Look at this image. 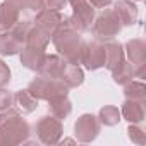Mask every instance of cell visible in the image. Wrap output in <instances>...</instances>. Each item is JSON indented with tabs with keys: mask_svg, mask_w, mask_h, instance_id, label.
I'll use <instances>...</instances> for the list:
<instances>
[{
	"mask_svg": "<svg viewBox=\"0 0 146 146\" xmlns=\"http://www.w3.org/2000/svg\"><path fill=\"white\" fill-rule=\"evenodd\" d=\"M24 46V41L21 38H17L11 29L0 33V55L2 57H11L21 52V48Z\"/></svg>",
	"mask_w": 146,
	"mask_h": 146,
	"instance_id": "2e32d148",
	"label": "cell"
},
{
	"mask_svg": "<svg viewBox=\"0 0 146 146\" xmlns=\"http://www.w3.org/2000/svg\"><path fill=\"white\" fill-rule=\"evenodd\" d=\"M98 120L102 125H107V127H113L117 125L120 120H122V115H120V110L113 105H105L100 108L98 112Z\"/></svg>",
	"mask_w": 146,
	"mask_h": 146,
	"instance_id": "603a6c76",
	"label": "cell"
},
{
	"mask_svg": "<svg viewBox=\"0 0 146 146\" xmlns=\"http://www.w3.org/2000/svg\"><path fill=\"white\" fill-rule=\"evenodd\" d=\"M67 2L72 5V11H74L72 16L90 29L95 19V7L91 4V0H67Z\"/></svg>",
	"mask_w": 146,
	"mask_h": 146,
	"instance_id": "7c38bea8",
	"label": "cell"
},
{
	"mask_svg": "<svg viewBox=\"0 0 146 146\" xmlns=\"http://www.w3.org/2000/svg\"><path fill=\"white\" fill-rule=\"evenodd\" d=\"M12 105H14V95L5 88H0V112L11 108Z\"/></svg>",
	"mask_w": 146,
	"mask_h": 146,
	"instance_id": "4316f807",
	"label": "cell"
},
{
	"mask_svg": "<svg viewBox=\"0 0 146 146\" xmlns=\"http://www.w3.org/2000/svg\"><path fill=\"white\" fill-rule=\"evenodd\" d=\"M120 29H122V24H120V19L117 17L115 11L107 9V7L93 19V24H91V31L98 41L113 40L115 36H119Z\"/></svg>",
	"mask_w": 146,
	"mask_h": 146,
	"instance_id": "277c9868",
	"label": "cell"
},
{
	"mask_svg": "<svg viewBox=\"0 0 146 146\" xmlns=\"http://www.w3.org/2000/svg\"><path fill=\"white\" fill-rule=\"evenodd\" d=\"M146 100H127L120 107V115L129 124H141L146 117Z\"/></svg>",
	"mask_w": 146,
	"mask_h": 146,
	"instance_id": "30bf717a",
	"label": "cell"
},
{
	"mask_svg": "<svg viewBox=\"0 0 146 146\" xmlns=\"http://www.w3.org/2000/svg\"><path fill=\"white\" fill-rule=\"evenodd\" d=\"M124 60V45L119 41H105V67L108 70H113L119 64Z\"/></svg>",
	"mask_w": 146,
	"mask_h": 146,
	"instance_id": "e0dca14e",
	"label": "cell"
},
{
	"mask_svg": "<svg viewBox=\"0 0 146 146\" xmlns=\"http://www.w3.org/2000/svg\"><path fill=\"white\" fill-rule=\"evenodd\" d=\"M19 53H21V64H23L26 69L36 70V72H38V69L41 67V64H43V60H45V55H46L45 50L33 48V46H28V45H24Z\"/></svg>",
	"mask_w": 146,
	"mask_h": 146,
	"instance_id": "4fadbf2b",
	"label": "cell"
},
{
	"mask_svg": "<svg viewBox=\"0 0 146 146\" xmlns=\"http://www.w3.org/2000/svg\"><path fill=\"white\" fill-rule=\"evenodd\" d=\"M50 40L55 45L58 55L64 57L67 64L81 65V53H83V45H84L81 33H78L76 29L67 26L65 21H62V24L57 28V31L52 35Z\"/></svg>",
	"mask_w": 146,
	"mask_h": 146,
	"instance_id": "7a4b0ae2",
	"label": "cell"
},
{
	"mask_svg": "<svg viewBox=\"0 0 146 146\" xmlns=\"http://www.w3.org/2000/svg\"><path fill=\"white\" fill-rule=\"evenodd\" d=\"M113 11L122 26H134L139 19V9L131 0H117L113 4Z\"/></svg>",
	"mask_w": 146,
	"mask_h": 146,
	"instance_id": "8fae6325",
	"label": "cell"
},
{
	"mask_svg": "<svg viewBox=\"0 0 146 146\" xmlns=\"http://www.w3.org/2000/svg\"><path fill=\"white\" fill-rule=\"evenodd\" d=\"M64 143H69V144H72V143H76L74 139H64Z\"/></svg>",
	"mask_w": 146,
	"mask_h": 146,
	"instance_id": "1f68e13d",
	"label": "cell"
},
{
	"mask_svg": "<svg viewBox=\"0 0 146 146\" xmlns=\"http://www.w3.org/2000/svg\"><path fill=\"white\" fill-rule=\"evenodd\" d=\"M45 7L50 11H62L67 5V0H43Z\"/></svg>",
	"mask_w": 146,
	"mask_h": 146,
	"instance_id": "f1b7e54d",
	"label": "cell"
},
{
	"mask_svg": "<svg viewBox=\"0 0 146 146\" xmlns=\"http://www.w3.org/2000/svg\"><path fill=\"white\" fill-rule=\"evenodd\" d=\"M125 55L129 58V62L136 67V65H141V64H146V43L139 38H134V40H129L125 45Z\"/></svg>",
	"mask_w": 146,
	"mask_h": 146,
	"instance_id": "9a60e30c",
	"label": "cell"
},
{
	"mask_svg": "<svg viewBox=\"0 0 146 146\" xmlns=\"http://www.w3.org/2000/svg\"><path fill=\"white\" fill-rule=\"evenodd\" d=\"M137 2H141V0H137Z\"/></svg>",
	"mask_w": 146,
	"mask_h": 146,
	"instance_id": "d6a6232c",
	"label": "cell"
},
{
	"mask_svg": "<svg viewBox=\"0 0 146 146\" xmlns=\"http://www.w3.org/2000/svg\"><path fill=\"white\" fill-rule=\"evenodd\" d=\"M81 64L88 70H96L105 67V43L95 40V41H84L83 53H81Z\"/></svg>",
	"mask_w": 146,
	"mask_h": 146,
	"instance_id": "52a82bcc",
	"label": "cell"
},
{
	"mask_svg": "<svg viewBox=\"0 0 146 146\" xmlns=\"http://www.w3.org/2000/svg\"><path fill=\"white\" fill-rule=\"evenodd\" d=\"M48 43H50V36H46L40 28H36L35 24H31V28L26 33L24 45L33 46V48H40V50H46Z\"/></svg>",
	"mask_w": 146,
	"mask_h": 146,
	"instance_id": "d6986e66",
	"label": "cell"
},
{
	"mask_svg": "<svg viewBox=\"0 0 146 146\" xmlns=\"http://www.w3.org/2000/svg\"><path fill=\"white\" fill-rule=\"evenodd\" d=\"M112 2H113V0H91V4H93L95 9H105V7H108Z\"/></svg>",
	"mask_w": 146,
	"mask_h": 146,
	"instance_id": "f546056e",
	"label": "cell"
},
{
	"mask_svg": "<svg viewBox=\"0 0 146 146\" xmlns=\"http://www.w3.org/2000/svg\"><path fill=\"white\" fill-rule=\"evenodd\" d=\"M48 110H50V115L64 120L70 115L72 112V103L67 96H62V98H55V100H50L48 102Z\"/></svg>",
	"mask_w": 146,
	"mask_h": 146,
	"instance_id": "7402d4cb",
	"label": "cell"
},
{
	"mask_svg": "<svg viewBox=\"0 0 146 146\" xmlns=\"http://www.w3.org/2000/svg\"><path fill=\"white\" fill-rule=\"evenodd\" d=\"M69 86L62 81V79H48L43 76L35 78L29 84H28V91L36 96L38 100H55V98H62L69 95Z\"/></svg>",
	"mask_w": 146,
	"mask_h": 146,
	"instance_id": "3957f363",
	"label": "cell"
},
{
	"mask_svg": "<svg viewBox=\"0 0 146 146\" xmlns=\"http://www.w3.org/2000/svg\"><path fill=\"white\" fill-rule=\"evenodd\" d=\"M124 96L127 100H146V86L143 81H131L124 84Z\"/></svg>",
	"mask_w": 146,
	"mask_h": 146,
	"instance_id": "cb8c5ba5",
	"label": "cell"
},
{
	"mask_svg": "<svg viewBox=\"0 0 146 146\" xmlns=\"http://www.w3.org/2000/svg\"><path fill=\"white\" fill-rule=\"evenodd\" d=\"M110 72H112L113 83H117V84H120V86L131 83V81L136 78V74H134V65H132L131 62H125V60H122V64H119V65H117L113 70H110Z\"/></svg>",
	"mask_w": 146,
	"mask_h": 146,
	"instance_id": "44dd1931",
	"label": "cell"
},
{
	"mask_svg": "<svg viewBox=\"0 0 146 146\" xmlns=\"http://www.w3.org/2000/svg\"><path fill=\"white\" fill-rule=\"evenodd\" d=\"M7 2H11V4H14V5H19L21 0H7Z\"/></svg>",
	"mask_w": 146,
	"mask_h": 146,
	"instance_id": "4dcf8cb0",
	"label": "cell"
},
{
	"mask_svg": "<svg viewBox=\"0 0 146 146\" xmlns=\"http://www.w3.org/2000/svg\"><path fill=\"white\" fill-rule=\"evenodd\" d=\"M35 134L41 144H57L64 134L62 120L53 115H43L35 124Z\"/></svg>",
	"mask_w": 146,
	"mask_h": 146,
	"instance_id": "5b68a950",
	"label": "cell"
},
{
	"mask_svg": "<svg viewBox=\"0 0 146 146\" xmlns=\"http://www.w3.org/2000/svg\"><path fill=\"white\" fill-rule=\"evenodd\" d=\"M9 83H11V69L4 60H0V88H5Z\"/></svg>",
	"mask_w": 146,
	"mask_h": 146,
	"instance_id": "83f0119b",
	"label": "cell"
},
{
	"mask_svg": "<svg viewBox=\"0 0 146 146\" xmlns=\"http://www.w3.org/2000/svg\"><path fill=\"white\" fill-rule=\"evenodd\" d=\"M69 88H78L84 83V72L81 69V65H74V64H67L64 74L60 78Z\"/></svg>",
	"mask_w": 146,
	"mask_h": 146,
	"instance_id": "ffe728a7",
	"label": "cell"
},
{
	"mask_svg": "<svg viewBox=\"0 0 146 146\" xmlns=\"http://www.w3.org/2000/svg\"><path fill=\"white\" fill-rule=\"evenodd\" d=\"M14 105H17V110L23 112V113H33L38 108L40 100L36 96H33L28 91V88H26V90L16 91V95H14Z\"/></svg>",
	"mask_w": 146,
	"mask_h": 146,
	"instance_id": "ac0fdd59",
	"label": "cell"
},
{
	"mask_svg": "<svg viewBox=\"0 0 146 146\" xmlns=\"http://www.w3.org/2000/svg\"><path fill=\"white\" fill-rule=\"evenodd\" d=\"M100 129H102V124L96 115L83 113L74 124V136L79 143H91L98 137Z\"/></svg>",
	"mask_w": 146,
	"mask_h": 146,
	"instance_id": "8992f818",
	"label": "cell"
},
{
	"mask_svg": "<svg viewBox=\"0 0 146 146\" xmlns=\"http://www.w3.org/2000/svg\"><path fill=\"white\" fill-rule=\"evenodd\" d=\"M19 17H21V12L17 5L7 2V0L2 2L0 4V33L12 29V26L19 21Z\"/></svg>",
	"mask_w": 146,
	"mask_h": 146,
	"instance_id": "5bb4252c",
	"label": "cell"
},
{
	"mask_svg": "<svg viewBox=\"0 0 146 146\" xmlns=\"http://www.w3.org/2000/svg\"><path fill=\"white\" fill-rule=\"evenodd\" d=\"M17 7H19V12L24 14L26 17H36L43 9H46L43 0H21Z\"/></svg>",
	"mask_w": 146,
	"mask_h": 146,
	"instance_id": "d4e9b609",
	"label": "cell"
},
{
	"mask_svg": "<svg viewBox=\"0 0 146 146\" xmlns=\"http://www.w3.org/2000/svg\"><path fill=\"white\" fill-rule=\"evenodd\" d=\"M67 67V62L60 55H45V60L41 67L38 69V74L48 79H60L64 70Z\"/></svg>",
	"mask_w": 146,
	"mask_h": 146,
	"instance_id": "9c48e42d",
	"label": "cell"
},
{
	"mask_svg": "<svg viewBox=\"0 0 146 146\" xmlns=\"http://www.w3.org/2000/svg\"><path fill=\"white\" fill-rule=\"evenodd\" d=\"M127 136H129V139H131L134 144L143 146V144L146 143V132H144L137 124H131V125L127 127Z\"/></svg>",
	"mask_w": 146,
	"mask_h": 146,
	"instance_id": "484cf974",
	"label": "cell"
},
{
	"mask_svg": "<svg viewBox=\"0 0 146 146\" xmlns=\"http://www.w3.org/2000/svg\"><path fill=\"white\" fill-rule=\"evenodd\" d=\"M64 16L60 14V11H50V9H43L33 21V24L36 28H40L46 36L52 38V35L57 31V28L62 24Z\"/></svg>",
	"mask_w": 146,
	"mask_h": 146,
	"instance_id": "ba28073f",
	"label": "cell"
},
{
	"mask_svg": "<svg viewBox=\"0 0 146 146\" xmlns=\"http://www.w3.org/2000/svg\"><path fill=\"white\" fill-rule=\"evenodd\" d=\"M29 134L31 127L19 110L7 108L0 112V146L24 144Z\"/></svg>",
	"mask_w": 146,
	"mask_h": 146,
	"instance_id": "6da1fadb",
	"label": "cell"
}]
</instances>
